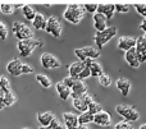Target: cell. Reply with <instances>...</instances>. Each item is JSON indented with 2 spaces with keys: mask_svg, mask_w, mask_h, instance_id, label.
Segmentation results:
<instances>
[{
  "mask_svg": "<svg viewBox=\"0 0 146 129\" xmlns=\"http://www.w3.org/2000/svg\"><path fill=\"white\" fill-rule=\"evenodd\" d=\"M86 14L85 7L81 4H69L67 7L66 12H64L63 17L67 22L72 23V24H78L81 20L83 19Z\"/></svg>",
  "mask_w": 146,
  "mask_h": 129,
  "instance_id": "obj_1",
  "label": "cell"
},
{
  "mask_svg": "<svg viewBox=\"0 0 146 129\" xmlns=\"http://www.w3.org/2000/svg\"><path fill=\"white\" fill-rule=\"evenodd\" d=\"M12 31L19 41L32 40L33 38V30L23 22H18V20L14 22L12 26Z\"/></svg>",
  "mask_w": 146,
  "mask_h": 129,
  "instance_id": "obj_2",
  "label": "cell"
},
{
  "mask_svg": "<svg viewBox=\"0 0 146 129\" xmlns=\"http://www.w3.org/2000/svg\"><path fill=\"white\" fill-rule=\"evenodd\" d=\"M41 47V46H44V41L42 40H25V41H18V51H19L21 56H23V58H27V56H30L31 54L33 53V50H35L36 47Z\"/></svg>",
  "mask_w": 146,
  "mask_h": 129,
  "instance_id": "obj_3",
  "label": "cell"
},
{
  "mask_svg": "<svg viewBox=\"0 0 146 129\" xmlns=\"http://www.w3.org/2000/svg\"><path fill=\"white\" fill-rule=\"evenodd\" d=\"M115 35H117V27H114V26L108 27L105 31H103V32H96L95 36H94L95 45L98 46L99 49H103Z\"/></svg>",
  "mask_w": 146,
  "mask_h": 129,
  "instance_id": "obj_4",
  "label": "cell"
},
{
  "mask_svg": "<svg viewBox=\"0 0 146 129\" xmlns=\"http://www.w3.org/2000/svg\"><path fill=\"white\" fill-rule=\"evenodd\" d=\"M115 111L126 122H129V123L136 122L140 118V114L137 113V110L133 106H131V105H118V106H115Z\"/></svg>",
  "mask_w": 146,
  "mask_h": 129,
  "instance_id": "obj_5",
  "label": "cell"
},
{
  "mask_svg": "<svg viewBox=\"0 0 146 129\" xmlns=\"http://www.w3.org/2000/svg\"><path fill=\"white\" fill-rule=\"evenodd\" d=\"M74 55L80 59V61H86V60H94L100 56V51L95 47V46H86L82 49H76Z\"/></svg>",
  "mask_w": 146,
  "mask_h": 129,
  "instance_id": "obj_6",
  "label": "cell"
},
{
  "mask_svg": "<svg viewBox=\"0 0 146 129\" xmlns=\"http://www.w3.org/2000/svg\"><path fill=\"white\" fill-rule=\"evenodd\" d=\"M62 30H63V27H62V23L58 18L54 17V15L48 18V26H46V30H45L46 32L58 38L62 35Z\"/></svg>",
  "mask_w": 146,
  "mask_h": 129,
  "instance_id": "obj_7",
  "label": "cell"
},
{
  "mask_svg": "<svg viewBox=\"0 0 146 129\" xmlns=\"http://www.w3.org/2000/svg\"><path fill=\"white\" fill-rule=\"evenodd\" d=\"M40 61H41V65L45 69H56L60 66V61L54 55H51V54H49V53L42 54L40 58Z\"/></svg>",
  "mask_w": 146,
  "mask_h": 129,
  "instance_id": "obj_8",
  "label": "cell"
},
{
  "mask_svg": "<svg viewBox=\"0 0 146 129\" xmlns=\"http://www.w3.org/2000/svg\"><path fill=\"white\" fill-rule=\"evenodd\" d=\"M22 68H23V63L21 61V59L15 58L13 60H10L7 65V70L10 76L13 77H18L22 74Z\"/></svg>",
  "mask_w": 146,
  "mask_h": 129,
  "instance_id": "obj_9",
  "label": "cell"
},
{
  "mask_svg": "<svg viewBox=\"0 0 146 129\" xmlns=\"http://www.w3.org/2000/svg\"><path fill=\"white\" fill-rule=\"evenodd\" d=\"M137 40L133 37H129V36H121L118 38V47L123 51H128L131 49L136 47Z\"/></svg>",
  "mask_w": 146,
  "mask_h": 129,
  "instance_id": "obj_10",
  "label": "cell"
},
{
  "mask_svg": "<svg viewBox=\"0 0 146 129\" xmlns=\"http://www.w3.org/2000/svg\"><path fill=\"white\" fill-rule=\"evenodd\" d=\"M86 64L85 61H74V63H72L71 65L68 66V76L72 77V78L74 79H78V77H80V74L82 73V70L85 69Z\"/></svg>",
  "mask_w": 146,
  "mask_h": 129,
  "instance_id": "obj_11",
  "label": "cell"
},
{
  "mask_svg": "<svg viewBox=\"0 0 146 129\" xmlns=\"http://www.w3.org/2000/svg\"><path fill=\"white\" fill-rule=\"evenodd\" d=\"M63 120H64V125L67 127V129H77L78 125H80L78 115L73 114V113H64Z\"/></svg>",
  "mask_w": 146,
  "mask_h": 129,
  "instance_id": "obj_12",
  "label": "cell"
},
{
  "mask_svg": "<svg viewBox=\"0 0 146 129\" xmlns=\"http://www.w3.org/2000/svg\"><path fill=\"white\" fill-rule=\"evenodd\" d=\"M136 53H137V56H139L140 63H145L146 61V40L144 36L137 38Z\"/></svg>",
  "mask_w": 146,
  "mask_h": 129,
  "instance_id": "obj_13",
  "label": "cell"
},
{
  "mask_svg": "<svg viewBox=\"0 0 146 129\" xmlns=\"http://www.w3.org/2000/svg\"><path fill=\"white\" fill-rule=\"evenodd\" d=\"M124 59H126L127 64L132 68H139L140 66V60H139V56H137V53H136V47L131 49V50L126 51V55H124Z\"/></svg>",
  "mask_w": 146,
  "mask_h": 129,
  "instance_id": "obj_14",
  "label": "cell"
},
{
  "mask_svg": "<svg viewBox=\"0 0 146 129\" xmlns=\"http://www.w3.org/2000/svg\"><path fill=\"white\" fill-rule=\"evenodd\" d=\"M94 123L96 125H99V127H109L111 124V118L106 111H101L95 115Z\"/></svg>",
  "mask_w": 146,
  "mask_h": 129,
  "instance_id": "obj_15",
  "label": "cell"
},
{
  "mask_svg": "<svg viewBox=\"0 0 146 129\" xmlns=\"http://www.w3.org/2000/svg\"><path fill=\"white\" fill-rule=\"evenodd\" d=\"M106 18L101 15L100 13H95L94 14V27L96 28L98 32H103L108 28V23H106Z\"/></svg>",
  "mask_w": 146,
  "mask_h": 129,
  "instance_id": "obj_16",
  "label": "cell"
},
{
  "mask_svg": "<svg viewBox=\"0 0 146 129\" xmlns=\"http://www.w3.org/2000/svg\"><path fill=\"white\" fill-rule=\"evenodd\" d=\"M98 13L104 15L106 19H110L115 13V4H99Z\"/></svg>",
  "mask_w": 146,
  "mask_h": 129,
  "instance_id": "obj_17",
  "label": "cell"
},
{
  "mask_svg": "<svg viewBox=\"0 0 146 129\" xmlns=\"http://www.w3.org/2000/svg\"><path fill=\"white\" fill-rule=\"evenodd\" d=\"M86 92H87V91H86V84L83 83V81H80V79H78V81L76 82L74 87L72 88V95H71V97H72L73 100L80 99V97L83 96Z\"/></svg>",
  "mask_w": 146,
  "mask_h": 129,
  "instance_id": "obj_18",
  "label": "cell"
},
{
  "mask_svg": "<svg viewBox=\"0 0 146 129\" xmlns=\"http://www.w3.org/2000/svg\"><path fill=\"white\" fill-rule=\"evenodd\" d=\"M55 88H56V92H58L59 97H60L63 101H66V100H68L69 97H71L72 90L68 88V87H67L66 84L63 83V81H62V82H58V83L55 84Z\"/></svg>",
  "mask_w": 146,
  "mask_h": 129,
  "instance_id": "obj_19",
  "label": "cell"
},
{
  "mask_svg": "<svg viewBox=\"0 0 146 129\" xmlns=\"http://www.w3.org/2000/svg\"><path fill=\"white\" fill-rule=\"evenodd\" d=\"M37 120L41 124V127H49L55 120V116H54V114L51 111H45L37 115Z\"/></svg>",
  "mask_w": 146,
  "mask_h": 129,
  "instance_id": "obj_20",
  "label": "cell"
},
{
  "mask_svg": "<svg viewBox=\"0 0 146 129\" xmlns=\"http://www.w3.org/2000/svg\"><path fill=\"white\" fill-rule=\"evenodd\" d=\"M115 86H117V88L121 91V93L123 95V96H128L129 91H131V82H129L128 79L119 78L118 81H117Z\"/></svg>",
  "mask_w": 146,
  "mask_h": 129,
  "instance_id": "obj_21",
  "label": "cell"
},
{
  "mask_svg": "<svg viewBox=\"0 0 146 129\" xmlns=\"http://www.w3.org/2000/svg\"><path fill=\"white\" fill-rule=\"evenodd\" d=\"M33 27L36 30H46V26H48V18L42 14V13H37L32 22Z\"/></svg>",
  "mask_w": 146,
  "mask_h": 129,
  "instance_id": "obj_22",
  "label": "cell"
},
{
  "mask_svg": "<svg viewBox=\"0 0 146 129\" xmlns=\"http://www.w3.org/2000/svg\"><path fill=\"white\" fill-rule=\"evenodd\" d=\"M94 119H95V115H92L91 113L86 111L82 113V114L78 115V122H80V125H87L90 123H94Z\"/></svg>",
  "mask_w": 146,
  "mask_h": 129,
  "instance_id": "obj_23",
  "label": "cell"
},
{
  "mask_svg": "<svg viewBox=\"0 0 146 129\" xmlns=\"http://www.w3.org/2000/svg\"><path fill=\"white\" fill-rule=\"evenodd\" d=\"M22 12H23V15H25L26 19L32 20V22H33V19H35L36 14H37V12H36V10L33 9V7H31V5H25Z\"/></svg>",
  "mask_w": 146,
  "mask_h": 129,
  "instance_id": "obj_24",
  "label": "cell"
},
{
  "mask_svg": "<svg viewBox=\"0 0 146 129\" xmlns=\"http://www.w3.org/2000/svg\"><path fill=\"white\" fill-rule=\"evenodd\" d=\"M90 72H91V77H99V78L104 74L101 65L99 63H96V61H92L90 64Z\"/></svg>",
  "mask_w": 146,
  "mask_h": 129,
  "instance_id": "obj_25",
  "label": "cell"
},
{
  "mask_svg": "<svg viewBox=\"0 0 146 129\" xmlns=\"http://www.w3.org/2000/svg\"><path fill=\"white\" fill-rule=\"evenodd\" d=\"M36 81H37L44 88H50L51 87L50 78H49L48 76H45V74H37V76H36Z\"/></svg>",
  "mask_w": 146,
  "mask_h": 129,
  "instance_id": "obj_26",
  "label": "cell"
},
{
  "mask_svg": "<svg viewBox=\"0 0 146 129\" xmlns=\"http://www.w3.org/2000/svg\"><path fill=\"white\" fill-rule=\"evenodd\" d=\"M73 106H74V109L77 110V111H80L81 114H82V113L88 111V106H87V105H86L81 99L73 100Z\"/></svg>",
  "mask_w": 146,
  "mask_h": 129,
  "instance_id": "obj_27",
  "label": "cell"
},
{
  "mask_svg": "<svg viewBox=\"0 0 146 129\" xmlns=\"http://www.w3.org/2000/svg\"><path fill=\"white\" fill-rule=\"evenodd\" d=\"M0 12L5 15H10L14 12V5L12 3H1L0 4Z\"/></svg>",
  "mask_w": 146,
  "mask_h": 129,
  "instance_id": "obj_28",
  "label": "cell"
},
{
  "mask_svg": "<svg viewBox=\"0 0 146 129\" xmlns=\"http://www.w3.org/2000/svg\"><path fill=\"white\" fill-rule=\"evenodd\" d=\"M0 90H3L5 93H7V92H10V91H12V88H10V82H9V79H8L7 77H4V76L0 77Z\"/></svg>",
  "mask_w": 146,
  "mask_h": 129,
  "instance_id": "obj_29",
  "label": "cell"
},
{
  "mask_svg": "<svg viewBox=\"0 0 146 129\" xmlns=\"http://www.w3.org/2000/svg\"><path fill=\"white\" fill-rule=\"evenodd\" d=\"M15 101H17V97H15V95L13 93L12 91L5 93V97H4V105L5 106H12Z\"/></svg>",
  "mask_w": 146,
  "mask_h": 129,
  "instance_id": "obj_30",
  "label": "cell"
},
{
  "mask_svg": "<svg viewBox=\"0 0 146 129\" xmlns=\"http://www.w3.org/2000/svg\"><path fill=\"white\" fill-rule=\"evenodd\" d=\"M101 111H103V107H101V105L98 104V102L94 101L92 104L88 105V113H91L92 115H96V114H99V113H101Z\"/></svg>",
  "mask_w": 146,
  "mask_h": 129,
  "instance_id": "obj_31",
  "label": "cell"
},
{
  "mask_svg": "<svg viewBox=\"0 0 146 129\" xmlns=\"http://www.w3.org/2000/svg\"><path fill=\"white\" fill-rule=\"evenodd\" d=\"M99 82H100V84L101 86H104V87H109L111 84V78H110V76L109 74H105L104 73L103 76L99 78Z\"/></svg>",
  "mask_w": 146,
  "mask_h": 129,
  "instance_id": "obj_32",
  "label": "cell"
},
{
  "mask_svg": "<svg viewBox=\"0 0 146 129\" xmlns=\"http://www.w3.org/2000/svg\"><path fill=\"white\" fill-rule=\"evenodd\" d=\"M85 7V10L86 12H90L92 14L98 13V9H99V4H95V3H90V4H83Z\"/></svg>",
  "mask_w": 146,
  "mask_h": 129,
  "instance_id": "obj_33",
  "label": "cell"
},
{
  "mask_svg": "<svg viewBox=\"0 0 146 129\" xmlns=\"http://www.w3.org/2000/svg\"><path fill=\"white\" fill-rule=\"evenodd\" d=\"M0 38L3 41L8 38V28L4 24V22H1V20H0Z\"/></svg>",
  "mask_w": 146,
  "mask_h": 129,
  "instance_id": "obj_34",
  "label": "cell"
},
{
  "mask_svg": "<svg viewBox=\"0 0 146 129\" xmlns=\"http://www.w3.org/2000/svg\"><path fill=\"white\" fill-rule=\"evenodd\" d=\"M133 8L136 9V12L139 13L140 15L146 18V4H135Z\"/></svg>",
  "mask_w": 146,
  "mask_h": 129,
  "instance_id": "obj_35",
  "label": "cell"
},
{
  "mask_svg": "<svg viewBox=\"0 0 146 129\" xmlns=\"http://www.w3.org/2000/svg\"><path fill=\"white\" fill-rule=\"evenodd\" d=\"M114 128H115V129H133V125H132L129 122H126V120H123V122L117 123Z\"/></svg>",
  "mask_w": 146,
  "mask_h": 129,
  "instance_id": "obj_36",
  "label": "cell"
},
{
  "mask_svg": "<svg viewBox=\"0 0 146 129\" xmlns=\"http://www.w3.org/2000/svg\"><path fill=\"white\" fill-rule=\"evenodd\" d=\"M78 79H74V78H72V77H66V78L63 79V83L66 84L67 87H68V88H73V87H74V84H76V82H77Z\"/></svg>",
  "mask_w": 146,
  "mask_h": 129,
  "instance_id": "obj_37",
  "label": "cell"
},
{
  "mask_svg": "<svg viewBox=\"0 0 146 129\" xmlns=\"http://www.w3.org/2000/svg\"><path fill=\"white\" fill-rule=\"evenodd\" d=\"M129 10L128 4H115V12L118 13H127Z\"/></svg>",
  "mask_w": 146,
  "mask_h": 129,
  "instance_id": "obj_38",
  "label": "cell"
},
{
  "mask_svg": "<svg viewBox=\"0 0 146 129\" xmlns=\"http://www.w3.org/2000/svg\"><path fill=\"white\" fill-rule=\"evenodd\" d=\"M80 99L82 100V101L85 102V104L87 105V106H88V105H90V104H92V102H94V99H92V96H91L90 93H87V92H86V93L83 95V96H81Z\"/></svg>",
  "mask_w": 146,
  "mask_h": 129,
  "instance_id": "obj_39",
  "label": "cell"
},
{
  "mask_svg": "<svg viewBox=\"0 0 146 129\" xmlns=\"http://www.w3.org/2000/svg\"><path fill=\"white\" fill-rule=\"evenodd\" d=\"M49 128H50V129H67L66 125H63L60 122H59V120H56V119L54 120L50 125H49Z\"/></svg>",
  "mask_w": 146,
  "mask_h": 129,
  "instance_id": "obj_40",
  "label": "cell"
},
{
  "mask_svg": "<svg viewBox=\"0 0 146 129\" xmlns=\"http://www.w3.org/2000/svg\"><path fill=\"white\" fill-rule=\"evenodd\" d=\"M33 73V68L28 64H23V68H22V74H31Z\"/></svg>",
  "mask_w": 146,
  "mask_h": 129,
  "instance_id": "obj_41",
  "label": "cell"
},
{
  "mask_svg": "<svg viewBox=\"0 0 146 129\" xmlns=\"http://www.w3.org/2000/svg\"><path fill=\"white\" fill-rule=\"evenodd\" d=\"M4 97H5V92L3 90H0V110H3L5 107L4 105Z\"/></svg>",
  "mask_w": 146,
  "mask_h": 129,
  "instance_id": "obj_42",
  "label": "cell"
},
{
  "mask_svg": "<svg viewBox=\"0 0 146 129\" xmlns=\"http://www.w3.org/2000/svg\"><path fill=\"white\" fill-rule=\"evenodd\" d=\"M140 28H141V30L146 33V18H144V20L141 22V24H140Z\"/></svg>",
  "mask_w": 146,
  "mask_h": 129,
  "instance_id": "obj_43",
  "label": "cell"
},
{
  "mask_svg": "<svg viewBox=\"0 0 146 129\" xmlns=\"http://www.w3.org/2000/svg\"><path fill=\"white\" fill-rule=\"evenodd\" d=\"M13 5H14V9H18V8H22L23 9V7H25L23 3H15V4H13Z\"/></svg>",
  "mask_w": 146,
  "mask_h": 129,
  "instance_id": "obj_44",
  "label": "cell"
},
{
  "mask_svg": "<svg viewBox=\"0 0 146 129\" xmlns=\"http://www.w3.org/2000/svg\"><path fill=\"white\" fill-rule=\"evenodd\" d=\"M77 129H90V127H87V125H78Z\"/></svg>",
  "mask_w": 146,
  "mask_h": 129,
  "instance_id": "obj_45",
  "label": "cell"
},
{
  "mask_svg": "<svg viewBox=\"0 0 146 129\" xmlns=\"http://www.w3.org/2000/svg\"><path fill=\"white\" fill-rule=\"evenodd\" d=\"M44 5H45L46 8H50V7H51V4H50V3H45V4H44Z\"/></svg>",
  "mask_w": 146,
  "mask_h": 129,
  "instance_id": "obj_46",
  "label": "cell"
},
{
  "mask_svg": "<svg viewBox=\"0 0 146 129\" xmlns=\"http://www.w3.org/2000/svg\"><path fill=\"white\" fill-rule=\"evenodd\" d=\"M140 129H146V124H142V125H140Z\"/></svg>",
  "mask_w": 146,
  "mask_h": 129,
  "instance_id": "obj_47",
  "label": "cell"
},
{
  "mask_svg": "<svg viewBox=\"0 0 146 129\" xmlns=\"http://www.w3.org/2000/svg\"><path fill=\"white\" fill-rule=\"evenodd\" d=\"M144 37H145V40H146V33H145V35H144Z\"/></svg>",
  "mask_w": 146,
  "mask_h": 129,
  "instance_id": "obj_48",
  "label": "cell"
},
{
  "mask_svg": "<svg viewBox=\"0 0 146 129\" xmlns=\"http://www.w3.org/2000/svg\"><path fill=\"white\" fill-rule=\"evenodd\" d=\"M23 129H31V128H23Z\"/></svg>",
  "mask_w": 146,
  "mask_h": 129,
  "instance_id": "obj_49",
  "label": "cell"
}]
</instances>
